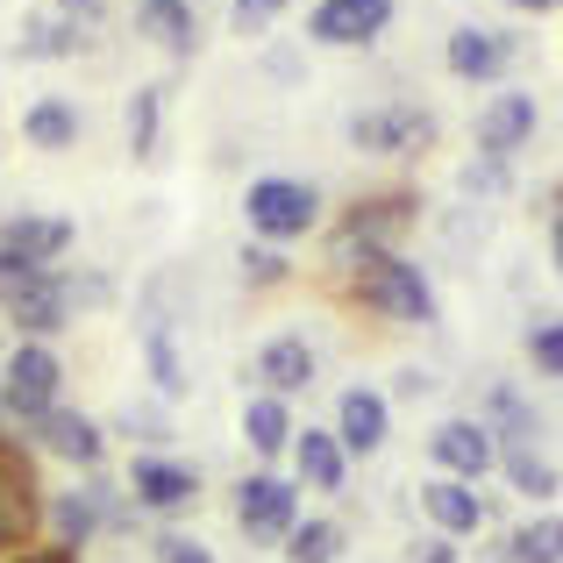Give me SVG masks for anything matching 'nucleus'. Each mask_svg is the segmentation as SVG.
I'll use <instances>...</instances> for the list:
<instances>
[{
	"mask_svg": "<svg viewBox=\"0 0 563 563\" xmlns=\"http://www.w3.org/2000/svg\"><path fill=\"white\" fill-rule=\"evenodd\" d=\"M0 307H8L14 329L29 335H51L65 329V292H57V272H43V264H22L14 250H0Z\"/></svg>",
	"mask_w": 563,
	"mask_h": 563,
	"instance_id": "1",
	"label": "nucleus"
},
{
	"mask_svg": "<svg viewBox=\"0 0 563 563\" xmlns=\"http://www.w3.org/2000/svg\"><path fill=\"white\" fill-rule=\"evenodd\" d=\"M243 214L257 235H272V243H286V235H307L321 221V192L300 186V179H257L243 192Z\"/></svg>",
	"mask_w": 563,
	"mask_h": 563,
	"instance_id": "2",
	"label": "nucleus"
},
{
	"mask_svg": "<svg viewBox=\"0 0 563 563\" xmlns=\"http://www.w3.org/2000/svg\"><path fill=\"white\" fill-rule=\"evenodd\" d=\"M235 521H243V536L250 542H264V550H272V542H286L292 528H300V493H292L286 478H243L235 485Z\"/></svg>",
	"mask_w": 563,
	"mask_h": 563,
	"instance_id": "3",
	"label": "nucleus"
},
{
	"mask_svg": "<svg viewBox=\"0 0 563 563\" xmlns=\"http://www.w3.org/2000/svg\"><path fill=\"white\" fill-rule=\"evenodd\" d=\"M364 292H372L393 321H428V314H435L421 272H413L407 257H393V250H372V257H364Z\"/></svg>",
	"mask_w": 563,
	"mask_h": 563,
	"instance_id": "4",
	"label": "nucleus"
},
{
	"mask_svg": "<svg viewBox=\"0 0 563 563\" xmlns=\"http://www.w3.org/2000/svg\"><path fill=\"white\" fill-rule=\"evenodd\" d=\"M57 385H65V372H57V357H51L43 343H22V350L8 357V407L22 413L29 428H36L43 413L57 407Z\"/></svg>",
	"mask_w": 563,
	"mask_h": 563,
	"instance_id": "5",
	"label": "nucleus"
},
{
	"mask_svg": "<svg viewBox=\"0 0 563 563\" xmlns=\"http://www.w3.org/2000/svg\"><path fill=\"white\" fill-rule=\"evenodd\" d=\"M129 493H136V507H151V514H179V507H192L200 478H192L186 464H172V456H136Z\"/></svg>",
	"mask_w": 563,
	"mask_h": 563,
	"instance_id": "6",
	"label": "nucleus"
},
{
	"mask_svg": "<svg viewBox=\"0 0 563 563\" xmlns=\"http://www.w3.org/2000/svg\"><path fill=\"white\" fill-rule=\"evenodd\" d=\"M428 114L421 108H372V114H357L350 122V143L357 151H372V157H385V151H407V143H428Z\"/></svg>",
	"mask_w": 563,
	"mask_h": 563,
	"instance_id": "7",
	"label": "nucleus"
},
{
	"mask_svg": "<svg viewBox=\"0 0 563 563\" xmlns=\"http://www.w3.org/2000/svg\"><path fill=\"white\" fill-rule=\"evenodd\" d=\"M428 456H435V471H450V478L464 485L493 464V435H485L478 421H442L435 435H428Z\"/></svg>",
	"mask_w": 563,
	"mask_h": 563,
	"instance_id": "8",
	"label": "nucleus"
},
{
	"mask_svg": "<svg viewBox=\"0 0 563 563\" xmlns=\"http://www.w3.org/2000/svg\"><path fill=\"white\" fill-rule=\"evenodd\" d=\"M393 22V0H321L314 8V36L321 43H372Z\"/></svg>",
	"mask_w": 563,
	"mask_h": 563,
	"instance_id": "9",
	"label": "nucleus"
},
{
	"mask_svg": "<svg viewBox=\"0 0 563 563\" xmlns=\"http://www.w3.org/2000/svg\"><path fill=\"white\" fill-rule=\"evenodd\" d=\"M36 442L51 456H65V464H79V471H93L100 450H108V435H100L86 413H71V407H51V413H43V421H36Z\"/></svg>",
	"mask_w": 563,
	"mask_h": 563,
	"instance_id": "10",
	"label": "nucleus"
},
{
	"mask_svg": "<svg viewBox=\"0 0 563 563\" xmlns=\"http://www.w3.org/2000/svg\"><path fill=\"white\" fill-rule=\"evenodd\" d=\"M0 250H14L22 264H43V272H51V264L71 250V221L65 214H22V221L0 229Z\"/></svg>",
	"mask_w": 563,
	"mask_h": 563,
	"instance_id": "11",
	"label": "nucleus"
},
{
	"mask_svg": "<svg viewBox=\"0 0 563 563\" xmlns=\"http://www.w3.org/2000/svg\"><path fill=\"white\" fill-rule=\"evenodd\" d=\"M507 65H514V43L493 36V29H456V36H450V71H456V79L485 86V79H499Z\"/></svg>",
	"mask_w": 563,
	"mask_h": 563,
	"instance_id": "12",
	"label": "nucleus"
},
{
	"mask_svg": "<svg viewBox=\"0 0 563 563\" xmlns=\"http://www.w3.org/2000/svg\"><path fill=\"white\" fill-rule=\"evenodd\" d=\"M528 136H536V100H528V93H499L493 108L478 114V151H485V157L521 151Z\"/></svg>",
	"mask_w": 563,
	"mask_h": 563,
	"instance_id": "13",
	"label": "nucleus"
},
{
	"mask_svg": "<svg viewBox=\"0 0 563 563\" xmlns=\"http://www.w3.org/2000/svg\"><path fill=\"white\" fill-rule=\"evenodd\" d=\"M335 442H343V456L357 450V456H372L385 450V399L378 393H343V407H335Z\"/></svg>",
	"mask_w": 563,
	"mask_h": 563,
	"instance_id": "14",
	"label": "nucleus"
},
{
	"mask_svg": "<svg viewBox=\"0 0 563 563\" xmlns=\"http://www.w3.org/2000/svg\"><path fill=\"white\" fill-rule=\"evenodd\" d=\"M257 378L272 385V399L278 393H307V385H314V350H307L300 335H272V343L257 350Z\"/></svg>",
	"mask_w": 563,
	"mask_h": 563,
	"instance_id": "15",
	"label": "nucleus"
},
{
	"mask_svg": "<svg viewBox=\"0 0 563 563\" xmlns=\"http://www.w3.org/2000/svg\"><path fill=\"white\" fill-rule=\"evenodd\" d=\"M421 514L442 528V536H478V528H485V499L464 493L456 478H435V485H428V493H421Z\"/></svg>",
	"mask_w": 563,
	"mask_h": 563,
	"instance_id": "16",
	"label": "nucleus"
},
{
	"mask_svg": "<svg viewBox=\"0 0 563 563\" xmlns=\"http://www.w3.org/2000/svg\"><path fill=\"white\" fill-rule=\"evenodd\" d=\"M136 29L151 43H165L172 57L192 51V8H186V0H136Z\"/></svg>",
	"mask_w": 563,
	"mask_h": 563,
	"instance_id": "17",
	"label": "nucleus"
},
{
	"mask_svg": "<svg viewBox=\"0 0 563 563\" xmlns=\"http://www.w3.org/2000/svg\"><path fill=\"white\" fill-rule=\"evenodd\" d=\"M292 450H300V478L307 485H321V493H335V485H343L350 456H343V442H335L329 428H314V435H300V428H292Z\"/></svg>",
	"mask_w": 563,
	"mask_h": 563,
	"instance_id": "18",
	"label": "nucleus"
},
{
	"mask_svg": "<svg viewBox=\"0 0 563 563\" xmlns=\"http://www.w3.org/2000/svg\"><path fill=\"white\" fill-rule=\"evenodd\" d=\"M243 442H250L257 456H278V450H286V442H292V413H286V399H272V393L250 399V407H243Z\"/></svg>",
	"mask_w": 563,
	"mask_h": 563,
	"instance_id": "19",
	"label": "nucleus"
},
{
	"mask_svg": "<svg viewBox=\"0 0 563 563\" xmlns=\"http://www.w3.org/2000/svg\"><path fill=\"white\" fill-rule=\"evenodd\" d=\"M499 471H507V485L521 499H556L563 493L556 464H550V456H536V450H499Z\"/></svg>",
	"mask_w": 563,
	"mask_h": 563,
	"instance_id": "20",
	"label": "nucleus"
},
{
	"mask_svg": "<svg viewBox=\"0 0 563 563\" xmlns=\"http://www.w3.org/2000/svg\"><path fill=\"white\" fill-rule=\"evenodd\" d=\"M22 136L36 143V151H71V143H79V114H71L65 100H36V108L22 114Z\"/></svg>",
	"mask_w": 563,
	"mask_h": 563,
	"instance_id": "21",
	"label": "nucleus"
},
{
	"mask_svg": "<svg viewBox=\"0 0 563 563\" xmlns=\"http://www.w3.org/2000/svg\"><path fill=\"white\" fill-rule=\"evenodd\" d=\"M143 364H151V385L165 399H186V357H179V343H172V329H143Z\"/></svg>",
	"mask_w": 563,
	"mask_h": 563,
	"instance_id": "22",
	"label": "nucleus"
},
{
	"mask_svg": "<svg viewBox=\"0 0 563 563\" xmlns=\"http://www.w3.org/2000/svg\"><path fill=\"white\" fill-rule=\"evenodd\" d=\"M485 413H493V428L507 435V450H528V435H536V407H528L521 393L493 385V393H485Z\"/></svg>",
	"mask_w": 563,
	"mask_h": 563,
	"instance_id": "23",
	"label": "nucleus"
},
{
	"mask_svg": "<svg viewBox=\"0 0 563 563\" xmlns=\"http://www.w3.org/2000/svg\"><path fill=\"white\" fill-rule=\"evenodd\" d=\"M51 528H57V550H79L86 536H100V514L86 493H57L51 499Z\"/></svg>",
	"mask_w": 563,
	"mask_h": 563,
	"instance_id": "24",
	"label": "nucleus"
},
{
	"mask_svg": "<svg viewBox=\"0 0 563 563\" xmlns=\"http://www.w3.org/2000/svg\"><path fill=\"white\" fill-rule=\"evenodd\" d=\"M507 563H563V514H556V521H528V528H514Z\"/></svg>",
	"mask_w": 563,
	"mask_h": 563,
	"instance_id": "25",
	"label": "nucleus"
},
{
	"mask_svg": "<svg viewBox=\"0 0 563 563\" xmlns=\"http://www.w3.org/2000/svg\"><path fill=\"white\" fill-rule=\"evenodd\" d=\"M286 556L292 563H335V556H343V528H335V521H300L286 536Z\"/></svg>",
	"mask_w": 563,
	"mask_h": 563,
	"instance_id": "26",
	"label": "nucleus"
},
{
	"mask_svg": "<svg viewBox=\"0 0 563 563\" xmlns=\"http://www.w3.org/2000/svg\"><path fill=\"white\" fill-rule=\"evenodd\" d=\"M36 521V499H29V485L14 478V471H0V550H8L22 528Z\"/></svg>",
	"mask_w": 563,
	"mask_h": 563,
	"instance_id": "27",
	"label": "nucleus"
},
{
	"mask_svg": "<svg viewBox=\"0 0 563 563\" xmlns=\"http://www.w3.org/2000/svg\"><path fill=\"white\" fill-rule=\"evenodd\" d=\"M157 122H165L157 86H143V93L129 100V151H136V157H157Z\"/></svg>",
	"mask_w": 563,
	"mask_h": 563,
	"instance_id": "28",
	"label": "nucleus"
},
{
	"mask_svg": "<svg viewBox=\"0 0 563 563\" xmlns=\"http://www.w3.org/2000/svg\"><path fill=\"white\" fill-rule=\"evenodd\" d=\"M71 51H79L71 22H29L22 29V57H71Z\"/></svg>",
	"mask_w": 563,
	"mask_h": 563,
	"instance_id": "29",
	"label": "nucleus"
},
{
	"mask_svg": "<svg viewBox=\"0 0 563 563\" xmlns=\"http://www.w3.org/2000/svg\"><path fill=\"white\" fill-rule=\"evenodd\" d=\"M528 364H536L542 378H563V321H542V329L528 335Z\"/></svg>",
	"mask_w": 563,
	"mask_h": 563,
	"instance_id": "30",
	"label": "nucleus"
},
{
	"mask_svg": "<svg viewBox=\"0 0 563 563\" xmlns=\"http://www.w3.org/2000/svg\"><path fill=\"white\" fill-rule=\"evenodd\" d=\"M286 8H292V0H235L229 22H235V36H264V29H272Z\"/></svg>",
	"mask_w": 563,
	"mask_h": 563,
	"instance_id": "31",
	"label": "nucleus"
},
{
	"mask_svg": "<svg viewBox=\"0 0 563 563\" xmlns=\"http://www.w3.org/2000/svg\"><path fill=\"white\" fill-rule=\"evenodd\" d=\"M57 292H65V314H79V307H100L108 300V278H57Z\"/></svg>",
	"mask_w": 563,
	"mask_h": 563,
	"instance_id": "32",
	"label": "nucleus"
},
{
	"mask_svg": "<svg viewBox=\"0 0 563 563\" xmlns=\"http://www.w3.org/2000/svg\"><path fill=\"white\" fill-rule=\"evenodd\" d=\"M151 556H157V563H214V556L200 550V542H186V536H157V542H151Z\"/></svg>",
	"mask_w": 563,
	"mask_h": 563,
	"instance_id": "33",
	"label": "nucleus"
},
{
	"mask_svg": "<svg viewBox=\"0 0 563 563\" xmlns=\"http://www.w3.org/2000/svg\"><path fill=\"white\" fill-rule=\"evenodd\" d=\"M243 272H250V286H264V278L278 286V278H286V264H278L272 250H243Z\"/></svg>",
	"mask_w": 563,
	"mask_h": 563,
	"instance_id": "34",
	"label": "nucleus"
},
{
	"mask_svg": "<svg viewBox=\"0 0 563 563\" xmlns=\"http://www.w3.org/2000/svg\"><path fill=\"white\" fill-rule=\"evenodd\" d=\"M413 563H456V550H450V542H421V556H413Z\"/></svg>",
	"mask_w": 563,
	"mask_h": 563,
	"instance_id": "35",
	"label": "nucleus"
},
{
	"mask_svg": "<svg viewBox=\"0 0 563 563\" xmlns=\"http://www.w3.org/2000/svg\"><path fill=\"white\" fill-rule=\"evenodd\" d=\"M521 14H550V8H563V0H514Z\"/></svg>",
	"mask_w": 563,
	"mask_h": 563,
	"instance_id": "36",
	"label": "nucleus"
},
{
	"mask_svg": "<svg viewBox=\"0 0 563 563\" xmlns=\"http://www.w3.org/2000/svg\"><path fill=\"white\" fill-rule=\"evenodd\" d=\"M550 250H556V272H563V207H556V229H550Z\"/></svg>",
	"mask_w": 563,
	"mask_h": 563,
	"instance_id": "37",
	"label": "nucleus"
},
{
	"mask_svg": "<svg viewBox=\"0 0 563 563\" xmlns=\"http://www.w3.org/2000/svg\"><path fill=\"white\" fill-rule=\"evenodd\" d=\"M22 563H71V550H36V556H22Z\"/></svg>",
	"mask_w": 563,
	"mask_h": 563,
	"instance_id": "38",
	"label": "nucleus"
}]
</instances>
